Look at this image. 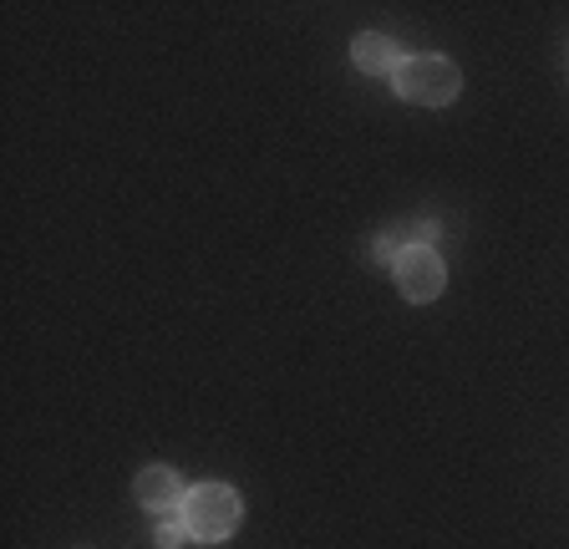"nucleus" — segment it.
Segmentation results:
<instances>
[{
	"label": "nucleus",
	"mask_w": 569,
	"mask_h": 549,
	"mask_svg": "<svg viewBox=\"0 0 569 549\" xmlns=\"http://www.w3.org/2000/svg\"><path fill=\"white\" fill-rule=\"evenodd\" d=\"M391 87H397L402 102H417V108H448L462 92V72H458V61L442 57V51H417V57H407L397 67Z\"/></svg>",
	"instance_id": "nucleus-1"
},
{
	"label": "nucleus",
	"mask_w": 569,
	"mask_h": 549,
	"mask_svg": "<svg viewBox=\"0 0 569 549\" xmlns=\"http://www.w3.org/2000/svg\"><path fill=\"white\" fill-rule=\"evenodd\" d=\"M178 513H183V525H189V535L199 545H224L239 529V519H244V499L229 483H193L183 493V509Z\"/></svg>",
	"instance_id": "nucleus-2"
},
{
	"label": "nucleus",
	"mask_w": 569,
	"mask_h": 549,
	"mask_svg": "<svg viewBox=\"0 0 569 549\" xmlns=\"http://www.w3.org/2000/svg\"><path fill=\"white\" fill-rule=\"evenodd\" d=\"M391 280L402 290L412 306H427V300H438L442 286H448V264H442L438 244H407L391 264Z\"/></svg>",
	"instance_id": "nucleus-3"
},
{
	"label": "nucleus",
	"mask_w": 569,
	"mask_h": 549,
	"mask_svg": "<svg viewBox=\"0 0 569 549\" xmlns=\"http://www.w3.org/2000/svg\"><path fill=\"white\" fill-rule=\"evenodd\" d=\"M183 493H189V483H183L178 468H168V463H148L138 478H132V499H138V509L158 513V519L183 509Z\"/></svg>",
	"instance_id": "nucleus-4"
},
{
	"label": "nucleus",
	"mask_w": 569,
	"mask_h": 549,
	"mask_svg": "<svg viewBox=\"0 0 569 549\" xmlns=\"http://www.w3.org/2000/svg\"><path fill=\"white\" fill-rule=\"evenodd\" d=\"M351 61H356V72H367V77H397L407 51L391 37H381V31H361V37L351 41Z\"/></svg>",
	"instance_id": "nucleus-5"
},
{
	"label": "nucleus",
	"mask_w": 569,
	"mask_h": 549,
	"mask_svg": "<svg viewBox=\"0 0 569 549\" xmlns=\"http://www.w3.org/2000/svg\"><path fill=\"white\" fill-rule=\"evenodd\" d=\"M183 539H193L189 525H183V513H163L158 519V549H178Z\"/></svg>",
	"instance_id": "nucleus-6"
},
{
	"label": "nucleus",
	"mask_w": 569,
	"mask_h": 549,
	"mask_svg": "<svg viewBox=\"0 0 569 549\" xmlns=\"http://www.w3.org/2000/svg\"><path fill=\"white\" fill-rule=\"evenodd\" d=\"M402 234H407V244H438L442 224H432V219H417V224H407Z\"/></svg>",
	"instance_id": "nucleus-7"
}]
</instances>
